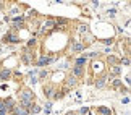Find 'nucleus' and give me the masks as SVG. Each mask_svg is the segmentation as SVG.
Masks as SVG:
<instances>
[{
    "mask_svg": "<svg viewBox=\"0 0 131 115\" xmlns=\"http://www.w3.org/2000/svg\"><path fill=\"white\" fill-rule=\"evenodd\" d=\"M120 73H122V67L120 65H115V67L108 68V76H112V78H117Z\"/></svg>",
    "mask_w": 131,
    "mask_h": 115,
    "instance_id": "nucleus-15",
    "label": "nucleus"
},
{
    "mask_svg": "<svg viewBox=\"0 0 131 115\" xmlns=\"http://www.w3.org/2000/svg\"><path fill=\"white\" fill-rule=\"evenodd\" d=\"M120 65H125V67H129V57L128 55H125L120 58Z\"/></svg>",
    "mask_w": 131,
    "mask_h": 115,
    "instance_id": "nucleus-26",
    "label": "nucleus"
},
{
    "mask_svg": "<svg viewBox=\"0 0 131 115\" xmlns=\"http://www.w3.org/2000/svg\"><path fill=\"white\" fill-rule=\"evenodd\" d=\"M71 75H73V76H76L78 79H79V78H84L86 70H84L83 67H76V65H73V67H71Z\"/></svg>",
    "mask_w": 131,
    "mask_h": 115,
    "instance_id": "nucleus-12",
    "label": "nucleus"
},
{
    "mask_svg": "<svg viewBox=\"0 0 131 115\" xmlns=\"http://www.w3.org/2000/svg\"><path fill=\"white\" fill-rule=\"evenodd\" d=\"M102 42L105 44V46H112V44H113V39H102Z\"/></svg>",
    "mask_w": 131,
    "mask_h": 115,
    "instance_id": "nucleus-31",
    "label": "nucleus"
},
{
    "mask_svg": "<svg viewBox=\"0 0 131 115\" xmlns=\"http://www.w3.org/2000/svg\"><path fill=\"white\" fill-rule=\"evenodd\" d=\"M63 83H65L63 86H65V88H68L70 91H71L73 88H76L78 84H79V79H78L76 76H73L71 73H70V75H67V76H65V79H63Z\"/></svg>",
    "mask_w": 131,
    "mask_h": 115,
    "instance_id": "nucleus-6",
    "label": "nucleus"
},
{
    "mask_svg": "<svg viewBox=\"0 0 131 115\" xmlns=\"http://www.w3.org/2000/svg\"><path fill=\"white\" fill-rule=\"evenodd\" d=\"M32 102H34V92L31 91V89L24 88L19 91V99H18V104L21 107H24L26 110H29V109L32 107Z\"/></svg>",
    "mask_w": 131,
    "mask_h": 115,
    "instance_id": "nucleus-1",
    "label": "nucleus"
},
{
    "mask_svg": "<svg viewBox=\"0 0 131 115\" xmlns=\"http://www.w3.org/2000/svg\"><path fill=\"white\" fill-rule=\"evenodd\" d=\"M94 79H95V81H94V86L97 88V89H102V88H105V86H107L108 76H107V73H105V75H100V76L94 78Z\"/></svg>",
    "mask_w": 131,
    "mask_h": 115,
    "instance_id": "nucleus-9",
    "label": "nucleus"
},
{
    "mask_svg": "<svg viewBox=\"0 0 131 115\" xmlns=\"http://www.w3.org/2000/svg\"><path fill=\"white\" fill-rule=\"evenodd\" d=\"M63 96H65V94H63L62 91H58V89H57V92L53 94V97H52V99H53V101H58V99H62Z\"/></svg>",
    "mask_w": 131,
    "mask_h": 115,
    "instance_id": "nucleus-27",
    "label": "nucleus"
},
{
    "mask_svg": "<svg viewBox=\"0 0 131 115\" xmlns=\"http://www.w3.org/2000/svg\"><path fill=\"white\" fill-rule=\"evenodd\" d=\"M92 7H94V8H97V7H99V2H95V0H94V2H92Z\"/></svg>",
    "mask_w": 131,
    "mask_h": 115,
    "instance_id": "nucleus-35",
    "label": "nucleus"
},
{
    "mask_svg": "<svg viewBox=\"0 0 131 115\" xmlns=\"http://www.w3.org/2000/svg\"><path fill=\"white\" fill-rule=\"evenodd\" d=\"M88 33H91L89 31V24H86V23H81V24H78V28H76V34L78 36H84V34H88Z\"/></svg>",
    "mask_w": 131,
    "mask_h": 115,
    "instance_id": "nucleus-14",
    "label": "nucleus"
},
{
    "mask_svg": "<svg viewBox=\"0 0 131 115\" xmlns=\"http://www.w3.org/2000/svg\"><path fill=\"white\" fill-rule=\"evenodd\" d=\"M44 97L45 99H52L53 97V94L57 92V86L55 84H52V83H47V84H44Z\"/></svg>",
    "mask_w": 131,
    "mask_h": 115,
    "instance_id": "nucleus-7",
    "label": "nucleus"
},
{
    "mask_svg": "<svg viewBox=\"0 0 131 115\" xmlns=\"http://www.w3.org/2000/svg\"><path fill=\"white\" fill-rule=\"evenodd\" d=\"M44 112L45 113H50V112H52V104H50V102H47V104H45V109H44Z\"/></svg>",
    "mask_w": 131,
    "mask_h": 115,
    "instance_id": "nucleus-29",
    "label": "nucleus"
},
{
    "mask_svg": "<svg viewBox=\"0 0 131 115\" xmlns=\"http://www.w3.org/2000/svg\"><path fill=\"white\" fill-rule=\"evenodd\" d=\"M21 62L26 63V65H31V63L34 62V52H32V49H29V47H24V49H23Z\"/></svg>",
    "mask_w": 131,
    "mask_h": 115,
    "instance_id": "nucleus-5",
    "label": "nucleus"
},
{
    "mask_svg": "<svg viewBox=\"0 0 131 115\" xmlns=\"http://www.w3.org/2000/svg\"><path fill=\"white\" fill-rule=\"evenodd\" d=\"M57 58H58L57 55H50V54H39V57L36 60V65H37L39 68H42V67H47V65L53 63Z\"/></svg>",
    "mask_w": 131,
    "mask_h": 115,
    "instance_id": "nucleus-2",
    "label": "nucleus"
},
{
    "mask_svg": "<svg viewBox=\"0 0 131 115\" xmlns=\"http://www.w3.org/2000/svg\"><path fill=\"white\" fill-rule=\"evenodd\" d=\"M12 21H13V31L23 29L24 24H26V19H24V16H16V18H13Z\"/></svg>",
    "mask_w": 131,
    "mask_h": 115,
    "instance_id": "nucleus-10",
    "label": "nucleus"
},
{
    "mask_svg": "<svg viewBox=\"0 0 131 115\" xmlns=\"http://www.w3.org/2000/svg\"><path fill=\"white\" fill-rule=\"evenodd\" d=\"M86 63H88V58L83 57V55L74 60V65H76V67H83V68H84V67H86Z\"/></svg>",
    "mask_w": 131,
    "mask_h": 115,
    "instance_id": "nucleus-20",
    "label": "nucleus"
},
{
    "mask_svg": "<svg viewBox=\"0 0 131 115\" xmlns=\"http://www.w3.org/2000/svg\"><path fill=\"white\" fill-rule=\"evenodd\" d=\"M12 76H13V70H10V68L0 70V79H2V81H7V79H10Z\"/></svg>",
    "mask_w": 131,
    "mask_h": 115,
    "instance_id": "nucleus-13",
    "label": "nucleus"
},
{
    "mask_svg": "<svg viewBox=\"0 0 131 115\" xmlns=\"http://www.w3.org/2000/svg\"><path fill=\"white\" fill-rule=\"evenodd\" d=\"M67 115H79V113H78V112H68Z\"/></svg>",
    "mask_w": 131,
    "mask_h": 115,
    "instance_id": "nucleus-36",
    "label": "nucleus"
},
{
    "mask_svg": "<svg viewBox=\"0 0 131 115\" xmlns=\"http://www.w3.org/2000/svg\"><path fill=\"white\" fill-rule=\"evenodd\" d=\"M10 113H12V115H29V110H26L24 107H21V106H19V104L16 102V104H15V106L12 107Z\"/></svg>",
    "mask_w": 131,
    "mask_h": 115,
    "instance_id": "nucleus-11",
    "label": "nucleus"
},
{
    "mask_svg": "<svg viewBox=\"0 0 131 115\" xmlns=\"http://www.w3.org/2000/svg\"><path fill=\"white\" fill-rule=\"evenodd\" d=\"M0 115H8V110H7V107H5L3 99H0Z\"/></svg>",
    "mask_w": 131,
    "mask_h": 115,
    "instance_id": "nucleus-23",
    "label": "nucleus"
},
{
    "mask_svg": "<svg viewBox=\"0 0 131 115\" xmlns=\"http://www.w3.org/2000/svg\"><path fill=\"white\" fill-rule=\"evenodd\" d=\"M91 68H92V73H97V76H100V75H105L104 63L99 62V60H94V62L91 63Z\"/></svg>",
    "mask_w": 131,
    "mask_h": 115,
    "instance_id": "nucleus-8",
    "label": "nucleus"
},
{
    "mask_svg": "<svg viewBox=\"0 0 131 115\" xmlns=\"http://www.w3.org/2000/svg\"><path fill=\"white\" fill-rule=\"evenodd\" d=\"M2 41H3L5 44H19V42H21V37L16 34V31H13V29H12V31H8V33L3 36Z\"/></svg>",
    "mask_w": 131,
    "mask_h": 115,
    "instance_id": "nucleus-3",
    "label": "nucleus"
},
{
    "mask_svg": "<svg viewBox=\"0 0 131 115\" xmlns=\"http://www.w3.org/2000/svg\"><path fill=\"white\" fill-rule=\"evenodd\" d=\"M18 12H19V7H18V5H15V7L10 10V15H16Z\"/></svg>",
    "mask_w": 131,
    "mask_h": 115,
    "instance_id": "nucleus-30",
    "label": "nucleus"
},
{
    "mask_svg": "<svg viewBox=\"0 0 131 115\" xmlns=\"http://www.w3.org/2000/svg\"><path fill=\"white\" fill-rule=\"evenodd\" d=\"M126 115H129V113H126Z\"/></svg>",
    "mask_w": 131,
    "mask_h": 115,
    "instance_id": "nucleus-37",
    "label": "nucleus"
},
{
    "mask_svg": "<svg viewBox=\"0 0 131 115\" xmlns=\"http://www.w3.org/2000/svg\"><path fill=\"white\" fill-rule=\"evenodd\" d=\"M122 102H123V104H129V97H128V96H125Z\"/></svg>",
    "mask_w": 131,
    "mask_h": 115,
    "instance_id": "nucleus-34",
    "label": "nucleus"
},
{
    "mask_svg": "<svg viewBox=\"0 0 131 115\" xmlns=\"http://www.w3.org/2000/svg\"><path fill=\"white\" fill-rule=\"evenodd\" d=\"M107 13H108V16H115V15H117V10H115V8H110Z\"/></svg>",
    "mask_w": 131,
    "mask_h": 115,
    "instance_id": "nucleus-32",
    "label": "nucleus"
},
{
    "mask_svg": "<svg viewBox=\"0 0 131 115\" xmlns=\"http://www.w3.org/2000/svg\"><path fill=\"white\" fill-rule=\"evenodd\" d=\"M97 113H99V115H112L113 112H112V109H110V107L100 106V107H97Z\"/></svg>",
    "mask_w": 131,
    "mask_h": 115,
    "instance_id": "nucleus-17",
    "label": "nucleus"
},
{
    "mask_svg": "<svg viewBox=\"0 0 131 115\" xmlns=\"http://www.w3.org/2000/svg\"><path fill=\"white\" fill-rule=\"evenodd\" d=\"M63 79H65V75L63 73H53L52 75V84H55V86H57L58 81H63Z\"/></svg>",
    "mask_w": 131,
    "mask_h": 115,
    "instance_id": "nucleus-19",
    "label": "nucleus"
},
{
    "mask_svg": "<svg viewBox=\"0 0 131 115\" xmlns=\"http://www.w3.org/2000/svg\"><path fill=\"white\" fill-rule=\"evenodd\" d=\"M110 84H112V88H115V89H117V88H123V81L120 78H112V79H110Z\"/></svg>",
    "mask_w": 131,
    "mask_h": 115,
    "instance_id": "nucleus-21",
    "label": "nucleus"
},
{
    "mask_svg": "<svg viewBox=\"0 0 131 115\" xmlns=\"http://www.w3.org/2000/svg\"><path fill=\"white\" fill-rule=\"evenodd\" d=\"M39 112H42V107H41V106H36V104H32V107L29 109V113H31V115H37Z\"/></svg>",
    "mask_w": 131,
    "mask_h": 115,
    "instance_id": "nucleus-22",
    "label": "nucleus"
},
{
    "mask_svg": "<svg viewBox=\"0 0 131 115\" xmlns=\"http://www.w3.org/2000/svg\"><path fill=\"white\" fill-rule=\"evenodd\" d=\"M107 65H108L107 68H110V67H115V65H120V58H118V57H115L113 54H110V55L107 57Z\"/></svg>",
    "mask_w": 131,
    "mask_h": 115,
    "instance_id": "nucleus-16",
    "label": "nucleus"
},
{
    "mask_svg": "<svg viewBox=\"0 0 131 115\" xmlns=\"http://www.w3.org/2000/svg\"><path fill=\"white\" fill-rule=\"evenodd\" d=\"M37 81H39V78H36V76H31V79H29V83H31L32 86H34V84H36Z\"/></svg>",
    "mask_w": 131,
    "mask_h": 115,
    "instance_id": "nucleus-33",
    "label": "nucleus"
},
{
    "mask_svg": "<svg viewBox=\"0 0 131 115\" xmlns=\"http://www.w3.org/2000/svg\"><path fill=\"white\" fill-rule=\"evenodd\" d=\"M39 78H41V79H44V81H45V79L49 78V71H47V70H42V71L39 73Z\"/></svg>",
    "mask_w": 131,
    "mask_h": 115,
    "instance_id": "nucleus-28",
    "label": "nucleus"
},
{
    "mask_svg": "<svg viewBox=\"0 0 131 115\" xmlns=\"http://www.w3.org/2000/svg\"><path fill=\"white\" fill-rule=\"evenodd\" d=\"M84 49H86V46H84V44L81 42V37H79L78 34H76V39H74V41L71 42V47H70V50H71V55H73V54H79V52H83Z\"/></svg>",
    "mask_w": 131,
    "mask_h": 115,
    "instance_id": "nucleus-4",
    "label": "nucleus"
},
{
    "mask_svg": "<svg viewBox=\"0 0 131 115\" xmlns=\"http://www.w3.org/2000/svg\"><path fill=\"white\" fill-rule=\"evenodd\" d=\"M3 102H5V107H7V110L10 113V110H12V107L16 104V101H15L13 97H7V99H3Z\"/></svg>",
    "mask_w": 131,
    "mask_h": 115,
    "instance_id": "nucleus-18",
    "label": "nucleus"
},
{
    "mask_svg": "<svg viewBox=\"0 0 131 115\" xmlns=\"http://www.w3.org/2000/svg\"><path fill=\"white\" fill-rule=\"evenodd\" d=\"M83 57H86V58H99V52H89V54H83Z\"/></svg>",
    "mask_w": 131,
    "mask_h": 115,
    "instance_id": "nucleus-25",
    "label": "nucleus"
},
{
    "mask_svg": "<svg viewBox=\"0 0 131 115\" xmlns=\"http://www.w3.org/2000/svg\"><path fill=\"white\" fill-rule=\"evenodd\" d=\"M36 46H37V39H36V37H31V39L28 41V46H26V47L32 49V47H36Z\"/></svg>",
    "mask_w": 131,
    "mask_h": 115,
    "instance_id": "nucleus-24",
    "label": "nucleus"
}]
</instances>
